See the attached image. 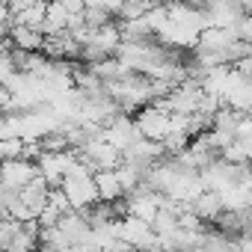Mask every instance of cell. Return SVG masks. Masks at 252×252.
Segmentation results:
<instances>
[{"label":"cell","mask_w":252,"mask_h":252,"mask_svg":"<svg viewBox=\"0 0 252 252\" xmlns=\"http://www.w3.org/2000/svg\"><path fill=\"white\" fill-rule=\"evenodd\" d=\"M134 119H137V125H140V134L149 137V140H158V143H163L166 134L172 131V110L160 107L158 101L140 107V110L134 113Z\"/></svg>","instance_id":"2"},{"label":"cell","mask_w":252,"mask_h":252,"mask_svg":"<svg viewBox=\"0 0 252 252\" xmlns=\"http://www.w3.org/2000/svg\"><path fill=\"white\" fill-rule=\"evenodd\" d=\"M234 68H237L243 77H249V80H252V51H249L246 57H240V60L234 63Z\"/></svg>","instance_id":"7"},{"label":"cell","mask_w":252,"mask_h":252,"mask_svg":"<svg viewBox=\"0 0 252 252\" xmlns=\"http://www.w3.org/2000/svg\"><path fill=\"white\" fill-rule=\"evenodd\" d=\"M193 211H196L205 222H217L220 214L225 211V205H222V196H220L217 190H205V193L193 202Z\"/></svg>","instance_id":"5"},{"label":"cell","mask_w":252,"mask_h":252,"mask_svg":"<svg viewBox=\"0 0 252 252\" xmlns=\"http://www.w3.org/2000/svg\"><path fill=\"white\" fill-rule=\"evenodd\" d=\"M86 3L104 9V12H110L113 18H119V15H122V6H125V0H86Z\"/></svg>","instance_id":"6"},{"label":"cell","mask_w":252,"mask_h":252,"mask_svg":"<svg viewBox=\"0 0 252 252\" xmlns=\"http://www.w3.org/2000/svg\"><path fill=\"white\" fill-rule=\"evenodd\" d=\"M36 175H39L36 158H9V160H3V169H0V187H6V190H21V187H27Z\"/></svg>","instance_id":"3"},{"label":"cell","mask_w":252,"mask_h":252,"mask_svg":"<svg viewBox=\"0 0 252 252\" xmlns=\"http://www.w3.org/2000/svg\"><path fill=\"white\" fill-rule=\"evenodd\" d=\"M95 181H98V193H101L104 202H116L122 196H128V193H125L122 178H119V169H98Z\"/></svg>","instance_id":"4"},{"label":"cell","mask_w":252,"mask_h":252,"mask_svg":"<svg viewBox=\"0 0 252 252\" xmlns=\"http://www.w3.org/2000/svg\"><path fill=\"white\" fill-rule=\"evenodd\" d=\"M77 160H80V152H77V149L42 152V155L36 158V163H39V175H42V178H48V184H51V187H60V184H63V178L77 166Z\"/></svg>","instance_id":"1"}]
</instances>
